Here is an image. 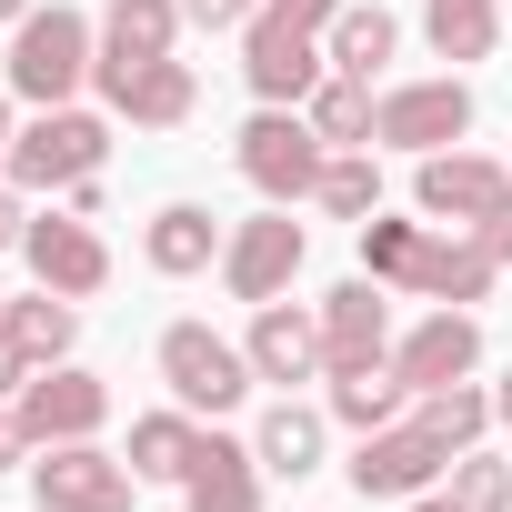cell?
I'll return each instance as SVG.
<instances>
[{
  "mask_svg": "<svg viewBox=\"0 0 512 512\" xmlns=\"http://www.w3.org/2000/svg\"><path fill=\"white\" fill-rule=\"evenodd\" d=\"M362 272L372 282H402V292H422V302H442V312H462V302H482L492 292V251L472 241V231H422V221H362Z\"/></svg>",
  "mask_w": 512,
  "mask_h": 512,
  "instance_id": "cell-1",
  "label": "cell"
},
{
  "mask_svg": "<svg viewBox=\"0 0 512 512\" xmlns=\"http://www.w3.org/2000/svg\"><path fill=\"white\" fill-rule=\"evenodd\" d=\"M21 41H11V91L21 101H41V111H61L81 81H91V21L81 11H31V21H11Z\"/></svg>",
  "mask_w": 512,
  "mask_h": 512,
  "instance_id": "cell-2",
  "label": "cell"
},
{
  "mask_svg": "<svg viewBox=\"0 0 512 512\" xmlns=\"http://www.w3.org/2000/svg\"><path fill=\"white\" fill-rule=\"evenodd\" d=\"M101 151H111V131H101L91 111H71V101H61V111H41L11 151H0V161H11V181H21V191H71V181H91V171H101Z\"/></svg>",
  "mask_w": 512,
  "mask_h": 512,
  "instance_id": "cell-3",
  "label": "cell"
},
{
  "mask_svg": "<svg viewBox=\"0 0 512 512\" xmlns=\"http://www.w3.org/2000/svg\"><path fill=\"white\" fill-rule=\"evenodd\" d=\"M161 382L181 392V412H231L262 372H251V352H231L211 322H171L161 332Z\"/></svg>",
  "mask_w": 512,
  "mask_h": 512,
  "instance_id": "cell-4",
  "label": "cell"
},
{
  "mask_svg": "<svg viewBox=\"0 0 512 512\" xmlns=\"http://www.w3.org/2000/svg\"><path fill=\"white\" fill-rule=\"evenodd\" d=\"M452 462V442L412 412V422H382V432H362V452H352V492L362 502H412V492H432V472Z\"/></svg>",
  "mask_w": 512,
  "mask_h": 512,
  "instance_id": "cell-5",
  "label": "cell"
},
{
  "mask_svg": "<svg viewBox=\"0 0 512 512\" xmlns=\"http://www.w3.org/2000/svg\"><path fill=\"white\" fill-rule=\"evenodd\" d=\"M322 161H332V151H322L312 111H282V101H272L262 121L241 131V171L262 181L272 201H312V191H322Z\"/></svg>",
  "mask_w": 512,
  "mask_h": 512,
  "instance_id": "cell-6",
  "label": "cell"
},
{
  "mask_svg": "<svg viewBox=\"0 0 512 512\" xmlns=\"http://www.w3.org/2000/svg\"><path fill=\"white\" fill-rule=\"evenodd\" d=\"M131 462H111V452H91V442H41V462H31V492H41V512H131Z\"/></svg>",
  "mask_w": 512,
  "mask_h": 512,
  "instance_id": "cell-7",
  "label": "cell"
},
{
  "mask_svg": "<svg viewBox=\"0 0 512 512\" xmlns=\"http://www.w3.org/2000/svg\"><path fill=\"white\" fill-rule=\"evenodd\" d=\"M302 221H292V201L282 211H262V221H241L231 241H221V282H231V302H282V282L302 272Z\"/></svg>",
  "mask_w": 512,
  "mask_h": 512,
  "instance_id": "cell-8",
  "label": "cell"
},
{
  "mask_svg": "<svg viewBox=\"0 0 512 512\" xmlns=\"http://www.w3.org/2000/svg\"><path fill=\"white\" fill-rule=\"evenodd\" d=\"M11 422H21V442H91V432L111 422V392H101L91 372H61V362H41V372L21 382Z\"/></svg>",
  "mask_w": 512,
  "mask_h": 512,
  "instance_id": "cell-9",
  "label": "cell"
},
{
  "mask_svg": "<svg viewBox=\"0 0 512 512\" xmlns=\"http://www.w3.org/2000/svg\"><path fill=\"white\" fill-rule=\"evenodd\" d=\"M462 131H472V91L462 81H402V91L372 101V141H392V151H442Z\"/></svg>",
  "mask_w": 512,
  "mask_h": 512,
  "instance_id": "cell-10",
  "label": "cell"
},
{
  "mask_svg": "<svg viewBox=\"0 0 512 512\" xmlns=\"http://www.w3.org/2000/svg\"><path fill=\"white\" fill-rule=\"evenodd\" d=\"M322 71H332V51H322L312 31H292L282 11H262V21H251V51H241V81L262 91V101H312V91H322Z\"/></svg>",
  "mask_w": 512,
  "mask_h": 512,
  "instance_id": "cell-11",
  "label": "cell"
},
{
  "mask_svg": "<svg viewBox=\"0 0 512 512\" xmlns=\"http://www.w3.org/2000/svg\"><path fill=\"white\" fill-rule=\"evenodd\" d=\"M412 201H422L432 221L472 231V221H492V211L512 201V171H492V161H472V151H422V181H412Z\"/></svg>",
  "mask_w": 512,
  "mask_h": 512,
  "instance_id": "cell-12",
  "label": "cell"
},
{
  "mask_svg": "<svg viewBox=\"0 0 512 512\" xmlns=\"http://www.w3.org/2000/svg\"><path fill=\"white\" fill-rule=\"evenodd\" d=\"M91 81H101V101L121 111V121H141V131H171V121H191V71L181 61H91Z\"/></svg>",
  "mask_w": 512,
  "mask_h": 512,
  "instance_id": "cell-13",
  "label": "cell"
},
{
  "mask_svg": "<svg viewBox=\"0 0 512 512\" xmlns=\"http://www.w3.org/2000/svg\"><path fill=\"white\" fill-rule=\"evenodd\" d=\"M21 251H31V272H41V292H101L111 282V251H101V231L91 221H31L21 231Z\"/></svg>",
  "mask_w": 512,
  "mask_h": 512,
  "instance_id": "cell-14",
  "label": "cell"
},
{
  "mask_svg": "<svg viewBox=\"0 0 512 512\" xmlns=\"http://www.w3.org/2000/svg\"><path fill=\"white\" fill-rule=\"evenodd\" d=\"M181 492H191V512H262V452H251V442H221V432H201V442H191Z\"/></svg>",
  "mask_w": 512,
  "mask_h": 512,
  "instance_id": "cell-15",
  "label": "cell"
},
{
  "mask_svg": "<svg viewBox=\"0 0 512 512\" xmlns=\"http://www.w3.org/2000/svg\"><path fill=\"white\" fill-rule=\"evenodd\" d=\"M472 362H482V322H472V312H432V322L392 352V372H402L412 392H442V382H462Z\"/></svg>",
  "mask_w": 512,
  "mask_h": 512,
  "instance_id": "cell-16",
  "label": "cell"
},
{
  "mask_svg": "<svg viewBox=\"0 0 512 512\" xmlns=\"http://www.w3.org/2000/svg\"><path fill=\"white\" fill-rule=\"evenodd\" d=\"M382 322H392L382 282H372V272H362V282H342V292L322 302V362H332V372H352V362H382Z\"/></svg>",
  "mask_w": 512,
  "mask_h": 512,
  "instance_id": "cell-17",
  "label": "cell"
},
{
  "mask_svg": "<svg viewBox=\"0 0 512 512\" xmlns=\"http://www.w3.org/2000/svg\"><path fill=\"white\" fill-rule=\"evenodd\" d=\"M241 352H251V372H262V382H312V372H322V322H302L292 302H262Z\"/></svg>",
  "mask_w": 512,
  "mask_h": 512,
  "instance_id": "cell-18",
  "label": "cell"
},
{
  "mask_svg": "<svg viewBox=\"0 0 512 512\" xmlns=\"http://www.w3.org/2000/svg\"><path fill=\"white\" fill-rule=\"evenodd\" d=\"M171 31H181V0H111L101 61H171Z\"/></svg>",
  "mask_w": 512,
  "mask_h": 512,
  "instance_id": "cell-19",
  "label": "cell"
},
{
  "mask_svg": "<svg viewBox=\"0 0 512 512\" xmlns=\"http://www.w3.org/2000/svg\"><path fill=\"white\" fill-rule=\"evenodd\" d=\"M402 372H392V352L382 362H352V372H332V412L352 422V432H382V422H402Z\"/></svg>",
  "mask_w": 512,
  "mask_h": 512,
  "instance_id": "cell-20",
  "label": "cell"
},
{
  "mask_svg": "<svg viewBox=\"0 0 512 512\" xmlns=\"http://www.w3.org/2000/svg\"><path fill=\"white\" fill-rule=\"evenodd\" d=\"M422 31L442 61H492L502 41V0H422Z\"/></svg>",
  "mask_w": 512,
  "mask_h": 512,
  "instance_id": "cell-21",
  "label": "cell"
},
{
  "mask_svg": "<svg viewBox=\"0 0 512 512\" xmlns=\"http://www.w3.org/2000/svg\"><path fill=\"white\" fill-rule=\"evenodd\" d=\"M0 332H11V342L31 352V372H41V362H61V352H71L81 312H71V292H41V302H0Z\"/></svg>",
  "mask_w": 512,
  "mask_h": 512,
  "instance_id": "cell-22",
  "label": "cell"
},
{
  "mask_svg": "<svg viewBox=\"0 0 512 512\" xmlns=\"http://www.w3.org/2000/svg\"><path fill=\"white\" fill-rule=\"evenodd\" d=\"M141 251H151V272H201L211 251H221V231H211V211H201V201H171V211L151 221V241H141Z\"/></svg>",
  "mask_w": 512,
  "mask_h": 512,
  "instance_id": "cell-23",
  "label": "cell"
},
{
  "mask_svg": "<svg viewBox=\"0 0 512 512\" xmlns=\"http://www.w3.org/2000/svg\"><path fill=\"white\" fill-rule=\"evenodd\" d=\"M251 452H262V472H312L322 462V412H302V402H272L262 412V442H251Z\"/></svg>",
  "mask_w": 512,
  "mask_h": 512,
  "instance_id": "cell-24",
  "label": "cell"
},
{
  "mask_svg": "<svg viewBox=\"0 0 512 512\" xmlns=\"http://www.w3.org/2000/svg\"><path fill=\"white\" fill-rule=\"evenodd\" d=\"M191 442H201V432H191L181 412H141V422H131V452H121V462H131L141 482H181V472H191Z\"/></svg>",
  "mask_w": 512,
  "mask_h": 512,
  "instance_id": "cell-25",
  "label": "cell"
},
{
  "mask_svg": "<svg viewBox=\"0 0 512 512\" xmlns=\"http://www.w3.org/2000/svg\"><path fill=\"white\" fill-rule=\"evenodd\" d=\"M382 61H392V11H342V21H332V71L372 81Z\"/></svg>",
  "mask_w": 512,
  "mask_h": 512,
  "instance_id": "cell-26",
  "label": "cell"
},
{
  "mask_svg": "<svg viewBox=\"0 0 512 512\" xmlns=\"http://www.w3.org/2000/svg\"><path fill=\"white\" fill-rule=\"evenodd\" d=\"M312 131H322V141H372V81L332 71V81L312 91Z\"/></svg>",
  "mask_w": 512,
  "mask_h": 512,
  "instance_id": "cell-27",
  "label": "cell"
},
{
  "mask_svg": "<svg viewBox=\"0 0 512 512\" xmlns=\"http://www.w3.org/2000/svg\"><path fill=\"white\" fill-rule=\"evenodd\" d=\"M312 201H322V211H342V221H372V211H382V171H372L362 151H332Z\"/></svg>",
  "mask_w": 512,
  "mask_h": 512,
  "instance_id": "cell-28",
  "label": "cell"
},
{
  "mask_svg": "<svg viewBox=\"0 0 512 512\" xmlns=\"http://www.w3.org/2000/svg\"><path fill=\"white\" fill-rule=\"evenodd\" d=\"M422 422H432L452 452H472V442H482V422H492V402H482V392H462V382H442V392H422Z\"/></svg>",
  "mask_w": 512,
  "mask_h": 512,
  "instance_id": "cell-29",
  "label": "cell"
},
{
  "mask_svg": "<svg viewBox=\"0 0 512 512\" xmlns=\"http://www.w3.org/2000/svg\"><path fill=\"white\" fill-rule=\"evenodd\" d=\"M452 512H512V462L462 452V472H452Z\"/></svg>",
  "mask_w": 512,
  "mask_h": 512,
  "instance_id": "cell-30",
  "label": "cell"
},
{
  "mask_svg": "<svg viewBox=\"0 0 512 512\" xmlns=\"http://www.w3.org/2000/svg\"><path fill=\"white\" fill-rule=\"evenodd\" d=\"M262 0H181V21H201V31H231V21H251Z\"/></svg>",
  "mask_w": 512,
  "mask_h": 512,
  "instance_id": "cell-31",
  "label": "cell"
},
{
  "mask_svg": "<svg viewBox=\"0 0 512 512\" xmlns=\"http://www.w3.org/2000/svg\"><path fill=\"white\" fill-rule=\"evenodd\" d=\"M262 11H282L292 31H332V21H342V0H262Z\"/></svg>",
  "mask_w": 512,
  "mask_h": 512,
  "instance_id": "cell-32",
  "label": "cell"
},
{
  "mask_svg": "<svg viewBox=\"0 0 512 512\" xmlns=\"http://www.w3.org/2000/svg\"><path fill=\"white\" fill-rule=\"evenodd\" d=\"M472 241H482V251H492V272H502V262H512V201H502V211H492V221H472Z\"/></svg>",
  "mask_w": 512,
  "mask_h": 512,
  "instance_id": "cell-33",
  "label": "cell"
},
{
  "mask_svg": "<svg viewBox=\"0 0 512 512\" xmlns=\"http://www.w3.org/2000/svg\"><path fill=\"white\" fill-rule=\"evenodd\" d=\"M21 382H31V352H21L11 332H0V402H21Z\"/></svg>",
  "mask_w": 512,
  "mask_h": 512,
  "instance_id": "cell-34",
  "label": "cell"
},
{
  "mask_svg": "<svg viewBox=\"0 0 512 512\" xmlns=\"http://www.w3.org/2000/svg\"><path fill=\"white\" fill-rule=\"evenodd\" d=\"M21 231H31V221H21V201H11V191H0V251H11Z\"/></svg>",
  "mask_w": 512,
  "mask_h": 512,
  "instance_id": "cell-35",
  "label": "cell"
},
{
  "mask_svg": "<svg viewBox=\"0 0 512 512\" xmlns=\"http://www.w3.org/2000/svg\"><path fill=\"white\" fill-rule=\"evenodd\" d=\"M0 462H21V422H0Z\"/></svg>",
  "mask_w": 512,
  "mask_h": 512,
  "instance_id": "cell-36",
  "label": "cell"
},
{
  "mask_svg": "<svg viewBox=\"0 0 512 512\" xmlns=\"http://www.w3.org/2000/svg\"><path fill=\"white\" fill-rule=\"evenodd\" d=\"M492 422H512V372H502V392H492Z\"/></svg>",
  "mask_w": 512,
  "mask_h": 512,
  "instance_id": "cell-37",
  "label": "cell"
},
{
  "mask_svg": "<svg viewBox=\"0 0 512 512\" xmlns=\"http://www.w3.org/2000/svg\"><path fill=\"white\" fill-rule=\"evenodd\" d=\"M412 512H452V492H442V502H432V492H412Z\"/></svg>",
  "mask_w": 512,
  "mask_h": 512,
  "instance_id": "cell-38",
  "label": "cell"
},
{
  "mask_svg": "<svg viewBox=\"0 0 512 512\" xmlns=\"http://www.w3.org/2000/svg\"><path fill=\"white\" fill-rule=\"evenodd\" d=\"M0 21H31V0H0Z\"/></svg>",
  "mask_w": 512,
  "mask_h": 512,
  "instance_id": "cell-39",
  "label": "cell"
},
{
  "mask_svg": "<svg viewBox=\"0 0 512 512\" xmlns=\"http://www.w3.org/2000/svg\"><path fill=\"white\" fill-rule=\"evenodd\" d=\"M0 151H11V101H0Z\"/></svg>",
  "mask_w": 512,
  "mask_h": 512,
  "instance_id": "cell-40",
  "label": "cell"
}]
</instances>
